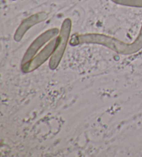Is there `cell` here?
Returning <instances> with one entry per match:
<instances>
[{"label": "cell", "instance_id": "7a4b0ae2", "mask_svg": "<svg viewBox=\"0 0 142 157\" xmlns=\"http://www.w3.org/2000/svg\"><path fill=\"white\" fill-rule=\"evenodd\" d=\"M71 29H72V21L70 19H66L62 23L61 29L60 31L58 44L57 46L56 50L54 51L49 62V66L52 69L56 68L61 61L67 44Z\"/></svg>", "mask_w": 142, "mask_h": 157}, {"label": "cell", "instance_id": "277c9868", "mask_svg": "<svg viewBox=\"0 0 142 157\" xmlns=\"http://www.w3.org/2000/svg\"><path fill=\"white\" fill-rule=\"evenodd\" d=\"M59 42V37L53 39L37 55L29 62L23 65V69L26 71H30L33 69H36L43 62L51 55H53Z\"/></svg>", "mask_w": 142, "mask_h": 157}, {"label": "cell", "instance_id": "8992f818", "mask_svg": "<svg viewBox=\"0 0 142 157\" xmlns=\"http://www.w3.org/2000/svg\"><path fill=\"white\" fill-rule=\"evenodd\" d=\"M114 3L124 6L142 7V0H112Z\"/></svg>", "mask_w": 142, "mask_h": 157}, {"label": "cell", "instance_id": "3957f363", "mask_svg": "<svg viewBox=\"0 0 142 157\" xmlns=\"http://www.w3.org/2000/svg\"><path fill=\"white\" fill-rule=\"evenodd\" d=\"M59 33V30L58 29H51L46 31L39 37H37L36 40L32 43L30 47L28 48L26 53L24 56L23 59V65L27 62H29L33 58V57L36 55L38 50L42 47V46L49 41L50 40L56 37Z\"/></svg>", "mask_w": 142, "mask_h": 157}, {"label": "cell", "instance_id": "6da1fadb", "mask_svg": "<svg viewBox=\"0 0 142 157\" xmlns=\"http://www.w3.org/2000/svg\"><path fill=\"white\" fill-rule=\"evenodd\" d=\"M70 42L73 45L83 44V43L99 44L106 46L119 53H134L137 52L142 48V26L138 37H136L135 42L131 44L124 43L114 37L101 34H86L74 36Z\"/></svg>", "mask_w": 142, "mask_h": 157}, {"label": "cell", "instance_id": "5b68a950", "mask_svg": "<svg viewBox=\"0 0 142 157\" xmlns=\"http://www.w3.org/2000/svg\"><path fill=\"white\" fill-rule=\"evenodd\" d=\"M46 18H47V14L45 12H40L30 16L29 18L26 19L20 24V26H19V28L15 32L14 36V39L15 41H20L21 39L24 37V34L26 33V31L29 29L37 23L45 20Z\"/></svg>", "mask_w": 142, "mask_h": 157}]
</instances>
